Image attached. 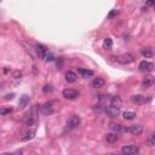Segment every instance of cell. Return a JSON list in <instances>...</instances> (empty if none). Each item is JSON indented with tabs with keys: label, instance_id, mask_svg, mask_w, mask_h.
Instances as JSON below:
<instances>
[{
	"label": "cell",
	"instance_id": "obj_1",
	"mask_svg": "<svg viewBox=\"0 0 155 155\" xmlns=\"http://www.w3.org/2000/svg\"><path fill=\"white\" fill-rule=\"evenodd\" d=\"M136 59V55L133 52H126L124 55H120L116 57V61L121 64H130Z\"/></svg>",
	"mask_w": 155,
	"mask_h": 155
},
{
	"label": "cell",
	"instance_id": "obj_14",
	"mask_svg": "<svg viewBox=\"0 0 155 155\" xmlns=\"http://www.w3.org/2000/svg\"><path fill=\"white\" fill-rule=\"evenodd\" d=\"M121 104H122V99H121V97H119V96L111 97V99H110V106L116 107V108H120Z\"/></svg>",
	"mask_w": 155,
	"mask_h": 155
},
{
	"label": "cell",
	"instance_id": "obj_27",
	"mask_svg": "<svg viewBox=\"0 0 155 155\" xmlns=\"http://www.w3.org/2000/svg\"><path fill=\"white\" fill-rule=\"evenodd\" d=\"M43 58H45V62H51V61H54V59H55L54 55H51V54H46Z\"/></svg>",
	"mask_w": 155,
	"mask_h": 155
},
{
	"label": "cell",
	"instance_id": "obj_26",
	"mask_svg": "<svg viewBox=\"0 0 155 155\" xmlns=\"http://www.w3.org/2000/svg\"><path fill=\"white\" fill-rule=\"evenodd\" d=\"M43 91L45 92V94H49V92H52V91H54V86L51 85V84H50V85H45V86H44V89H43Z\"/></svg>",
	"mask_w": 155,
	"mask_h": 155
},
{
	"label": "cell",
	"instance_id": "obj_8",
	"mask_svg": "<svg viewBox=\"0 0 155 155\" xmlns=\"http://www.w3.org/2000/svg\"><path fill=\"white\" fill-rule=\"evenodd\" d=\"M35 135H36V131H35V129H33V130H29V131H27L24 135L21 137V142H28V141H32L34 137H35Z\"/></svg>",
	"mask_w": 155,
	"mask_h": 155
},
{
	"label": "cell",
	"instance_id": "obj_25",
	"mask_svg": "<svg viewBox=\"0 0 155 155\" xmlns=\"http://www.w3.org/2000/svg\"><path fill=\"white\" fill-rule=\"evenodd\" d=\"M148 144H149V147H154L155 146V133L151 132L149 137H148Z\"/></svg>",
	"mask_w": 155,
	"mask_h": 155
},
{
	"label": "cell",
	"instance_id": "obj_7",
	"mask_svg": "<svg viewBox=\"0 0 155 155\" xmlns=\"http://www.w3.org/2000/svg\"><path fill=\"white\" fill-rule=\"evenodd\" d=\"M139 70L141 71H153L154 69V64L151 63V62H148V61H142L139 66H138Z\"/></svg>",
	"mask_w": 155,
	"mask_h": 155
},
{
	"label": "cell",
	"instance_id": "obj_24",
	"mask_svg": "<svg viewBox=\"0 0 155 155\" xmlns=\"http://www.w3.org/2000/svg\"><path fill=\"white\" fill-rule=\"evenodd\" d=\"M11 111H12V107H3V108H0V114H1V115H7Z\"/></svg>",
	"mask_w": 155,
	"mask_h": 155
},
{
	"label": "cell",
	"instance_id": "obj_6",
	"mask_svg": "<svg viewBox=\"0 0 155 155\" xmlns=\"http://www.w3.org/2000/svg\"><path fill=\"white\" fill-rule=\"evenodd\" d=\"M104 111L106 114L110 118H115L120 114V108H116V107H113V106H109V107H106L104 108Z\"/></svg>",
	"mask_w": 155,
	"mask_h": 155
},
{
	"label": "cell",
	"instance_id": "obj_18",
	"mask_svg": "<svg viewBox=\"0 0 155 155\" xmlns=\"http://www.w3.org/2000/svg\"><path fill=\"white\" fill-rule=\"evenodd\" d=\"M153 84H154V79H153V76H147L146 79H144V80L142 81V86H143L144 89H148V87L153 86Z\"/></svg>",
	"mask_w": 155,
	"mask_h": 155
},
{
	"label": "cell",
	"instance_id": "obj_19",
	"mask_svg": "<svg viewBox=\"0 0 155 155\" xmlns=\"http://www.w3.org/2000/svg\"><path fill=\"white\" fill-rule=\"evenodd\" d=\"M79 73L81 74L82 78H91V76H94V70H90V69H80L79 70Z\"/></svg>",
	"mask_w": 155,
	"mask_h": 155
},
{
	"label": "cell",
	"instance_id": "obj_4",
	"mask_svg": "<svg viewBox=\"0 0 155 155\" xmlns=\"http://www.w3.org/2000/svg\"><path fill=\"white\" fill-rule=\"evenodd\" d=\"M79 125H80V116L79 115H71L67 121V126L69 129H76Z\"/></svg>",
	"mask_w": 155,
	"mask_h": 155
},
{
	"label": "cell",
	"instance_id": "obj_13",
	"mask_svg": "<svg viewBox=\"0 0 155 155\" xmlns=\"http://www.w3.org/2000/svg\"><path fill=\"white\" fill-rule=\"evenodd\" d=\"M23 46L26 47V51H27V52L30 55V57H32V58H36L38 57V55H36V51H35V49L32 46V45H30V44H27V43H23Z\"/></svg>",
	"mask_w": 155,
	"mask_h": 155
},
{
	"label": "cell",
	"instance_id": "obj_22",
	"mask_svg": "<svg viewBox=\"0 0 155 155\" xmlns=\"http://www.w3.org/2000/svg\"><path fill=\"white\" fill-rule=\"evenodd\" d=\"M103 47H104L106 50H111V47H113V40L110 38H107L104 41H103Z\"/></svg>",
	"mask_w": 155,
	"mask_h": 155
},
{
	"label": "cell",
	"instance_id": "obj_28",
	"mask_svg": "<svg viewBox=\"0 0 155 155\" xmlns=\"http://www.w3.org/2000/svg\"><path fill=\"white\" fill-rule=\"evenodd\" d=\"M62 64H63V59L59 58V59L57 61V69H61V68H62Z\"/></svg>",
	"mask_w": 155,
	"mask_h": 155
},
{
	"label": "cell",
	"instance_id": "obj_15",
	"mask_svg": "<svg viewBox=\"0 0 155 155\" xmlns=\"http://www.w3.org/2000/svg\"><path fill=\"white\" fill-rule=\"evenodd\" d=\"M106 139H107L108 143H115L119 139V136H118L116 132H110V133H107Z\"/></svg>",
	"mask_w": 155,
	"mask_h": 155
},
{
	"label": "cell",
	"instance_id": "obj_30",
	"mask_svg": "<svg viewBox=\"0 0 155 155\" xmlns=\"http://www.w3.org/2000/svg\"><path fill=\"white\" fill-rule=\"evenodd\" d=\"M21 75H22V73H21V71H15V74H14V76H15L16 79L21 78Z\"/></svg>",
	"mask_w": 155,
	"mask_h": 155
},
{
	"label": "cell",
	"instance_id": "obj_12",
	"mask_svg": "<svg viewBox=\"0 0 155 155\" xmlns=\"http://www.w3.org/2000/svg\"><path fill=\"white\" fill-rule=\"evenodd\" d=\"M129 132H131L132 135H135V136H139L143 132V126L142 125H132L129 129Z\"/></svg>",
	"mask_w": 155,
	"mask_h": 155
},
{
	"label": "cell",
	"instance_id": "obj_11",
	"mask_svg": "<svg viewBox=\"0 0 155 155\" xmlns=\"http://www.w3.org/2000/svg\"><path fill=\"white\" fill-rule=\"evenodd\" d=\"M41 108V110H43V113L44 114H46V115H51V114H54V107H52V103H45V104L43 106V107H40Z\"/></svg>",
	"mask_w": 155,
	"mask_h": 155
},
{
	"label": "cell",
	"instance_id": "obj_29",
	"mask_svg": "<svg viewBox=\"0 0 155 155\" xmlns=\"http://www.w3.org/2000/svg\"><path fill=\"white\" fill-rule=\"evenodd\" d=\"M116 14H118V11H116V10H113V11H111V12H110V14L108 15V18H111V17H114V16H115Z\"/></svg>",
	"mask_w": 155,
	"mask_h": 155
},
{
	"label": "cell",
	"instance_id": "obj_9",
	"mask_svg": "<svg viewBox=\"0 0 155 155\" xmlns=\"http://www.w3.org/2000/svg\"><path fill=\"white\" fill-rule=\"evenodd\" d=\"M35 51H36V55L39 57H44L47 54V47L43 44H36L35 45Z\"/></svg>",
	"mask_w": 155,
	"mask_h": 155
},
{
	"label": "cell",
	"instance_id": "obj_20",
	"mask_svg": "<svg viewBox=\"0 0 155 155\" xmlns=\"http://www.w3.org/2000/svg\"><path fill=\"white\" fill-rule=\"evenodd\" d=\"M142 55L146 57V58H151L153 57V55H154V52H153V50L150 49V47H144V49H142Z\"/></svg>",
	"mask_w": 155,
	"mask_h": 155
},
{
	"label": "cell",
	"instance_id": "obj_23",
	"mask_svg": "<svg viewBox=\"0 0 155 155\" xmlns=\"http://www.w3.org/2000/svg\"><path fill=\"white\" fill-rule=\"evenodd\" d=\"M28 102H29V97L28 96H22L19 99V107L21 108H24L27 104H28Z\"/></svg>",
	"mask_w": 155,
	"mask_h": 155
},
{
	"label": "cell",
	"instance_id": "obj_5",
	"mask_svg": "<svg viewBox=\"0 0 155 155\" xmlns=\"http://www.w3.org/2000/svg\"><path fill=\"white\" fill-rule=\"evenodd\" d=\"M109 127L113 132H129V129L127 127H124L121 124H118V122H114V121H111L109 124Z\"/></svg>",
	"mask_w": 155,
	"mask_h": 155
},
{
	"label": "cell",
	"instance_id": "obj_16",
	"mask_svg": "<svg viewBox=\"0 0 155 155\" xmlns=\"http://www.w3.org/2000/svg\"><path fill=\"white\" fill-rule=\"evenodd\" d=\"M106 85V81L104 79H102V78H96L94 81H92V86H94L95 89H101Z\"/></svg>",
	"mask_w": 155,
	"mask_h": 155
},
{
	"label": "cell",
	"instance_id": "obj_3",
	"mask_svg": "<svg viewBox=\"0 0 155 155\" xmlns=\"http://www.w3.org/2000/svg\"><path fill=\"white\" fill-rule=\"evenodd\" d=\"M62 95H63V97L67 99H74V98L79 97V92L76 90H73V89H66V90H63V92H62Z\"/></svg>",
	"mask_w": 155,
	"mask_h": 155
},
{
	"label": "cell",
	"instance_id": "obj_21",
	"mask_svg": "<svg viewBox=\"0 0 155 155\" xmlns=\"http://www.w3.org/2000/svg\"><path fill=\"white\" fill-rule=\"evenodd\" d=\"M122 118L125 119V120H133L136 118V113L135 111H124L122 113Z\"/></svg>",
	"mask_w": 155,
	"mask_h": 155
},
{
	"label": "cell",
	"instance_id": "obj_31",
	"mask_svg": "<svg viewBox=\"0 0 155 155\" xmlns=\"http://www.w3.org/2000/svg\"><path fill=\"white\" fill-rule=\"evenodd\" d=\"M14 96H15V94H10V95H6V96H5V98H6V99H12V98H14Z\"/></svg>",
	"mask_w": 155,
	"mask_h": 155
},
{
	"label": "cell",
	"instance_id": "obj_17",
	"mask_svg": "<svg viewBox=\"0 0 155 155\" xmlns=\"http://www.w3.org/2000/svg\"><path fill=\"white\" fill-rule=\"evenodd\" d=\"M131 99H132L133 103H136V104H143V103L147 102V98L144 96H142V95H136V96H133Z\"/></svg>",
	"mask_w": 155,
	"mask_h": 155
},
{
	"label": "cell",
	"instance_id": "obj_32",
	"mask_svg": "<svg viewBox=\"0 0 155 155\" xmlns=\"http://www.w3.org/2000/svg\"><path fill=\"white\" fill-rule=\"evenodd\" d=\"M147 5L148 6H153L154 5V0H147Z\"/></svg>",
	"mask_w": 155,
	"mask_h": 155
},
{
	"label": "cell",
	"instance_id": "obj_2",
	"mask_svg": "<svg viewBox=\"0 0 155 155\" xmlns=\"http://www.w3.org/2000/svg\"><path fill=\"white\" fill-rule=\"evenodd\" d=\"M121 153L125 155H135L139 153V148L135 144H130V146H125L121 148Z\"/></svg>",
	"mask_w": 155,
	"mask_h": 155
},
{
	"label": "cell",
	"instance_id": "obj_10",
	"mask_svg": "<svg viewBox=\"0 0 155 155\" xmlns=\"http://www.w3.org/2000/svg\"><path fill=\"white\" fill-rule=\"evenodd\" d=\"M66 80H67V82H69V84H74V82L78 80V74L75 71L69 70L66 73Z\"/></svg>",
	"mask_w": 155,
	"mask_h": 155
}]
</instances>
